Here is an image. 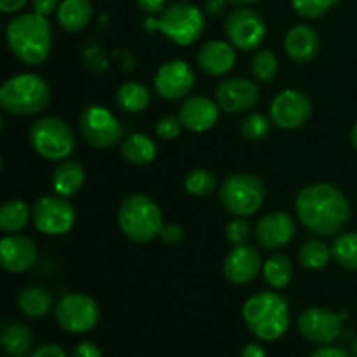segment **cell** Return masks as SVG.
Listing matches in <instances>:
<instances>
[{"label":"cell","instance_id":"cell-17","mask_svg":"<svg viewBox=\"0 0 357 357\" xmlns=\"http://www.w3.org/2000/svg\"><path fill=\"white\" fill-rule=\"evenodd\" d=\"M296 223L288 213L274 211L258 220L255 227V239L265 250H279L295 239Z\"/></svg>","mask_w":357,"mask_h":357},{"label":"cell","instance_id":"cell-5","mask_svg":"<svg viewBox=\"0 0 357 357\" xmlns=\"http://www.w3.org/2000/svg\"><path fill=\"white\" fill-rule=\"evenodd\" d=\"M149 31H160L176 45H190L204 33V16L188 2H176L166 7L159 17H146Z\"/></svg>","mask_w":357,"mask_h":357},{"label":"cell","instance_id":"cell-16","mask_svg":"<svg viewBox=\"0 0 357 357\" xmlns=\"http://www.w3.org/2000/svg\"><path fill=\"white\" fill-rule=\"evenodd\" d=\"M215 101L227 114H243L255 108L260 101V89L250 79L223 80L215 91Z\"/></svg>","mask_w":357,"mask_h":357},{"label":"cell","instance_id":"cell-7","mask_svg":"<svg viewBox=\"0 0 357 357\" xmlns=\"http://www.w3.org/2000/svg\"><path fill=\"white\" fill-rule=\"evenodd\" d=\"M218 197L223 208L234 216H251L264 206L267 199V187L255 174H230L223 180Z\"/></svg>","mask_w":357,"mask_h":357},{"label":"cell","instance_id":"cell-40","mask_svg":"<svg viewBox=\"0 0 357 357\" xmlns=\"http://www.w3.org/2000/svg\"><path fill=\"white\" fill-rule=\"evenodd\" d=\"M160 239H162L164 244H178L181 243V239H183V229H181L180 225H176V223H167V225L162 227V230H160Z\"/></svg>","mask_w":357,"mask_h":357},{"label":"cell","instance_id":"cell-51","mask_svg":"<svg viewBox=\"0 0 357 357\" xmlns=\"http://www.w3.org/2000/svg\"><path fill=\"white\" fill-rule=\"evenodd\" d=\"M351 142H352V146L357 150V122L351 129Z\"/></svg>","mask_w":357,"mask_h":357},{"label":"cell","instance_id":"cell-34","mask_svg":"<svg viewBox=\"0 0 357 357\" xmlns=\"http://www.w3.org/2000/svg\"><path fill=\"white\" fill-rule=\"evenodd\" d=\"M216 188V176L208 169H194L185 178V190L195 197H208Z\"/></svg>","mask_w":357,"mask_h":357},{"label":"cell","instance_id":"cell-14","mask_svg":"<svg viewBox=\"0 0 357 357\" xmlns=\"http://www.w3.org/2000/svg\"><path fill=\"white\" fill-rule=\"evenodd\" d=\"M195 84V75L192 66L183 59H171L159 66L153 79L155 93L162 100L178 101L192 93Z\"/></svg>","mask_w":357,"mask_h":357},{"label":"cell","instance_id":"cell-6","mask_svg":"<svg viewBox=\"0 0 357 357\" xmlns=\"http://www.w3.org/2000/svg\"><path fill=\"white\" fill-rule=\"evenodd\" d=\"M119 227L129 241L145 244L160 236L164 222L159 206L143 194H132L119 209Z\"/></svg>","mask_w":357,"mask_h":357},{"label":"cell","instance_id":"cell-10","mask_svg":"<svg viewBox=\"0 0 357 357\" xmlns=\"http://www.w3.org/2000/svg\"><path fill=\"white\" fill-rule=\"evenodd\" d=\"M80 132L87 145L105 150L115 146L122 139V126L108 108L91 105L80 115Z\"/></svg>","mask_w":357,"mask_h":357},{"label":"cell","instance_id":"cell-32","mask_svg":"<svg viewBox=\"0 0 357 357\" xmlns=\"http://www.w3.org/2000/svg\"><path fill=\"white\" fill-rule=\"evenodd\" d=\"M331 257L345 271L357 272V232L340 234L331 244Z\"/></svg>","mask_w":357,"mask_h":357},{"label":"cell","instance_id":"cell-30","mask_svg":"<svg viewBox=\"0 0 357 357\" xmlns=\"http://www.w3.org/2000/svg\"><path fill=\"white\" fill-rule=\"evenodd\" d=\"M264 278L271 288L282 289L291 282L293 264L286 255H272L264 264Z\"/></svg>","mask_w":357,"mask_h":357},{"label":"cell","instance_id":"cell-2","mask_svg":"<svg viewBox=\"0 0 357 357\" xmlns=\"http://www.w3.org/2000/svg\"><path fill=\"white\" fill-rule=\"evenodd\" d=\"M7 45L24 65H40L52 49V30L47 17L37 13L20 14L7 24Z\"/></svg>","mask_w":357,"mask_h":357},{"label":"cell","instance_id":"cell-41","mask_svg":"<svg viewBox=\"0 0 357 357\" xmlns=\"http://www.w3.org/2000/svg\"><path fill=\"white\" fill-rule=\"evenodd\" d=\"M72 357H101V349L93 342H80Z\"/></svg>","mask_w":357,"mask_h":357},{"label":"cell","instance_id":"cell-38","mask_svg":"<svg viewBox=\"0 0 357 357\" xmlns=\"http://www.w3.org/2000/svg\"><path fill=\"white\" fill-rule=\"evenodd\" d=\"M181 131V122L178 117L173 115H166V117L159 119V122L155 124V135L160 139H174L180 136Z\"/></svg>","mask_w":357,"mask_h":357},{"label":"cell","instance_id":"cell-15","mask_svg":"<svg viewBox=\"0 0 357 357\" xmlns=\"http://www.w3.org/2000/svg\"><path fill=\"white\" fill-rule=\"evenodd\" d=\"M312 115V103L305 93L298 89H284L272 100L271 119L281 129H298L307 124Z\"/></svg>","mask_w":357,"mask_h":357},{"label":"cell","instance_id":"cell-43","mask_svg":"<svg viewBox=\"0 0 357 357\" xmlns=\"http://www.w3.org/2000/svg\"><path fill=\"white\" fill-rule=\"evenodd\" d=\"M309 357H351V354L342 347H337V345H321Z\"/></svg>","mask_w":357,"mask_h":357},{"label":"cell","instance_id":"cell-37","mask_svg":"<svg viewBox=\"0 0 357 357\" xmlns=\"http://www.w3.org/2000/svg\"><path fill=\"white\" fill-rule=\"evenodd\" d=\"M250 236L251 227L250 222L246 220V216H237V218L232 220L225 229V237L232 246H243V244H248Z\"/></svg>","mask_w":357,"mask_h":357},{"label":"cell","instance_id":"cell-20","mask_svg":"<svg viewBox=\"0 0 357 357\" xmlns=\"http://www.w3.org/2000/svg\"><path fill=\"white\" fill-rule=\"evenodd\" d=\"M220 107L208 96H190L180 107V122L194 132L209 131L218 122Z\"/></svg>","mask_w":357,"mask_h":357},{"label":"cell","instance_id":"cell-13","mask_svg":"<svg viewBox=\"0 0 357 357\" xmlns=\"http://www.w3.org/2000/svg\"><path fill=\"white\" fill-rule=\"evenodd\" d=\"M33 223L45 236H63L75 223V209L61 195H45L33 204Z\"/></svg>","mask_w":357,"mask_h":357},{"label":"cell","instance_id":"cell-1","mask_svg":"<svg viewBox=\"0 0 357 357\" xmlns=\"http://www.w3.org/2000/svg\"><path fill=\"white\" fill-rule=\"evenodd\" d=\"M295 209L302 225L321 237L337 236L351 220L349 199L331 183H316L303 188L296 195Z\"/></svg>","mask_w":357,"mask_h":357},{"label":"cell","instance_id":"cell-27","mask_svg":"<svg viewBox=\"0 0 357 357\" xmlns=\"http://www.w3.org/2000/svg\"><path fill=\"white\" fill-rule=\"evenodd\" d=\"M122 157L132 166H146L157 157V146L152 138L143 132H135L122 139Z\"/></svg>","mask_w":357,"mask_h":357},{"label":"cell","instance_id":"cell-52","mask_svg":"<svg viewBox=\"0 0 357 357\" xmlns=\"http://www.w3.org/2000/svg\"><path fill=\"white\" fill-rule=\"evenodd\" d=\"M351 357H357V338L351 345Z\"/></svg>","mask_w":357,"mask_h":357},{"label":"cell","instance_id":"cell-54","mask_svg":"<svg viewBox=\"0 0 357 357\" xmlns=\"http://www.w3.org/2000/svg\"><path fill=\"white\" fill-rule=\"evenodd\" d=\"M0 171H2V157H0Z\"/></svg>","mask_w":357,"mask_h":357},{"label":"cell","instance_id":"cell-24","mask_svg":"<svg viewBox=\"0 0 357 357\" xmlns=\"http://www.w3.org/2000/svg\"><path fill=\"white\" fill-rule=\"evenodd\" d=\"M0 347L9 357H30L33 333L23 323H10L0 331Z\"/></svg>","mask_w":357,"mask_h":357},{"label":"cell","instance_id":"cell-21","mask_svg":"<svg viewBox=\"0 0 357 357\" xmlns=\"http://www.w3.org/2000/svg\"><path fill=\"white\" fill-rule=\"evenodd\" d=\"M284 49L291 61L298 63V65H307L319 54V33L310 24H296L286 33Z\"/></svg>","mask_w":357,"mask_h":357},{"label":"cell","instance_id":"cell-18","mask_svg":"<svg viewBox=\"0 0 357 357\" xmlns=\"http://www.w3.org/2000/svg\"><path fill=\"white\" fill-rule=\"evenodd\" d=\"M38 250L37 244L31 237L21 236V234H10V236L0 239V267L7 272H26L37 264Z\"/></svg>","mask_w":357,"mask_h":357},{"label":"cell","instance_id":"cell-29","mask_svg":"<svg viewBox=\"0 0 357 357\" xmlns=\"http://www.w3.org/2000/svg\"><path fill=\"white\" fill-rule=\"evenodd\" d=\"M30 208L24 201L13 199L0 206V230L6 234H17L28 225Z\"/></svg>","mask_w":357,"mask_h":357},{"label":"cell","instance_id":"cell-46","mask_svg":"<svg viewBox=\"0 0 357 357\" xmlns=\"http://www.w3.org/2000/svg\"><path fill=\"white\" fill-rule=\"evenodd\" d=\"M139 9L146 14H157L162 13L164 6H166V0H136Z\"/></svg>","mask_w":357,"mask_h":357},{"label":"cell","instance_id":"cell-36","mask_svg":"<svg viewBox=\"0 0 357 357\" xmlns=\"http://www.w3.org/2000/svg\"><path fill=\"white\" fill-rule=\"evenodd\" d=\"M338 2L340 0H291V6L298 16L305 17V20H317Z\"/></svg>","mask_w":357,"mask_h":357},{"label":"cell","instance_id":"cell-31","mask_svg":"<svg viewBox=\"0 0 357 357\" xmlns=\"http://www.w3.org/2000/svg\"><path fill=\"white\" fill-rule=\"evenodd\" d=\"M331 248L319 239H309L300 246L298 261L309 271L324 268L331 260Z\"/></svg>","mask_w":357,"mask_h":357},{"label":"cell","instance_id":"cell-9","mask_svg":"<svg viewBox=\"0 0 357 357\" xmlns=\"http://www.w3.org/2000/svg\"><path fill=\"white\" fill-rule=\"evenodd\" d=\"M54 319L66 333H87L100 321V307L89 295L70 293L56 303Z\"/></svg>","mask_w":357,"mask_h":357},{"label":"cell","instance_id":"cell-47","mask_svg":"<svg viewBox=\"0 0 357 357\" xmlns=\"http://www.w3.org/2000/svg\"><path fill=\"white\" fill-rule=\"evenodd\" d=\"M26 3V0H0V13H17L21 10Z\"/></svg>","mask_w":357,"mask_h":357},{"label":"cell","instance_id":"cell-44","mask_svg":"<svg viewBox=\"0 0 357 357\" xmlns=\"http://www.w3.org/2000/svg\"><path fill=\"white\" fill-rule=\"evenodd\" d=\"M31 7H33V13L47 17L49 14L54 13L59 6L58 0H31Z\"/></svg>","mask_w":357,"mask_h":357},{"label":"cell","instance_id":"cell-42","mask_svg":"<svg viewBox=\"0 0 357 357\" xmlns=\"http://www.w3.org/2000/svg\"><path fill=\"white\" fill-rule=\"evenodd\" d=\"M30 357H68V356L65 354V351H63L59 345L45 344V345H40L38 349H35V351L30 354Z\"/></svg>","mask_w":357,"mask_h":357},{"label":"cell","instance_id":"cell-28","mask_svg":"<svg viewBox=\"0 0 357 357\" xmlns=\"http://www.w3.org/2000/svg\"><path fill=\"white\" fill-rule=\"evenodd\" d=\"M150 100H152V93H150L149 87L139 82L122 84L117 91V96H115L119 108L128 112V114L143 112L150 105Z\"/></svg>","mask_w":357,"mask_h":357},{"label":"cell","instance_id":"cell-50","mask_svg":"<svg viewBox=\"0 0 357 357\" xmlns=\"http://www.w3.org/2000/svg\"><path fill=\"white\" fill-rule=\"evenodd\" d=\"M257 2H260V0H229V3H234V6H239V7H246Z\"/></svg>","mask_w":357,"mask_h":357},{"label":"cell","instance_id":"cell-33","mask_svg":"<svg viewBox=\"0 0 357 357\" xmlns=\"http://www.w3.org/2000/svg\"><path fill=\"white\" fill-rule=\"evenodd\" d=\"M251 72L260 82L267 84L275 79L279 72V59L271 49H260L251 59Z\"/></svg>","mask_w":357,"mask_h":357},{"label":"cell","instance_id":"cell-23","mask_svg":"<svg viewBox=\"0 0 357 357\" xmlns=\"http://www.w3.org/2000/svg\"><path fill=\"white\" fill-rule=\"evenodd\" d=\"M93 20L91 0H63L58 7L59 26L70 33H77L87 28Z\"/></svg>","mask_w":357,"mask_h":357},{"label":"cell","instance_id":"cell-53","mask_svg":"<svg viewBox=\"0 0 357 357\" xmlns=\"http://www.w3.org/2000/svg\"><path fill=\"white\" fill-rule=\"evenodd\" d=\"M2 126H3V119H2V114H0V131H2Z\"/></svg>","mask_w":357,"mask_h":357},{"label":"cell","instance_id":"cell-12","mask_svg":"<svg viewBox=\"0 0 357 357\" xmlns=\"http://www.w3.org/2000/svg\"><path fill=\"white\" fill-rule=\"evenodd\" d=\"M347 314H335L323 307H310L300 314L296 326L307 342L316 345H331L344 331Z\"/></svg>","mask_w":357,"mask_h":357},{"label":"cell","instance_id":"cell-11","mask_svg":"<svg viewBox=\"0 0 357 357\" xmlns=\"http://www.w3.org/2000/svg\"><path fill=\"white\" fill-rule=\"evenodd\" d=\"M225 35L234 47L250 52L264 44L267 24L257 10L250 7H239L227 16Z\"/></svg>","mask_w":357,"mask_h":357},{"label":"cell","instance_id":"cell-3","mask_svg":"<svg viewBox=\"0 0 357 357\" xmlns=\"http://www.w3.org/2000/svg\"><path fill=\"white\" fill-rule=\"evenodd\" d=\"M243 319L248 330L260 340H279L289 328L288 300L274 291L258 293L244 303Z\"/></svg>","mask_w":357,"mask_h":357},{"label":"cell","instance_id":"cell-25","mask_svg":"<svg viewBox=\"0 0 357 357\" xmlns=\"http://www.w3.org/2000/svg\"><path fill=\"white\" fill-rule=\"evenodd\" d=\"M86 173L84 167L75 160H63L52 171V188L61 197H72L82 188Z\"/></svg>","mask_w":357,"mask_h":357},{"label":"cell","instance_id":"cell-22","mask_svg":"<svg viewBox=\"0 0 357 357\" xmlns=\"http://www.w3.org/2000/svg\"><path fill=\"white\" fill-rule=\"evenodd\" d=\"M236 47L230 42L209 40L199 49L197 65L211 77H222L236 66Z\"/></svg>","mask_w":357,"mask_h":357},{"label":"cell","instance_id":"cell-26","mask_svg":"<svg viewBox=\"0 0 357 357\" xmlns=\"http://www.w3.org/2000/svg\"><path fill=\"white\" fill-rule=\"evenodd\" d=\"M17 307L21 312L31 319H42L54 307V298L42 286H28L17 295Z\"/></svg>","mask_w":357,"mask_h":357},{"label":"cell","instance_id":"cell-39","mask_svg":"<svg viewBox=\"0 0 357 357\" xmlns=\"http://www.w3.org/2000/svg\"><path fill=\"white\" fill-rule=\"evenodd\" d=\"M84 61H86L87 68H91L93 72H103L107 68V56L100 45H89L84 51Z\"/></svg>","mask_w":357,"mask_h":357},{"label":"cell","instance_id":"cell-49","mask_svg":"<svg viewBox=\"0 0 357 357\" xmlns=\"http://www.w3.org/2000/svg\"><path fill=\"white\" fill-rule=\"evenodd\" d=\"M115 58L121 59V65H122V70H126V72H129L132 66V56L129 54L128 51H119L117 54H115Z\"/></svg>","mask_w":357,"mask_h":357},{"label":"cell","instance_id":"cell-45","mask_svg":"<svg viewBox=\"0 0 357 357\" xmlns=\"http://www.w3.org/2000/svg\"><path fill=\"white\" fill-rule=\"evenodd\" d=\"M227 6H229V0H206L204 10L208 16L218 17L225 13Z\"/></svg>","mask_w":357,"mask_h":357},{"label":"cell","instance_id":"cell-8","mask_svg":"<svg viewBox=\"0 0 357 357\" xmlns=\"http://www.w3.org/2000/svg\"><path fill=\"white\" fill-rule=\"evenodd\" d=\"M30 143L47 160H66L75 150V135L59 117H42L30 128Z\"/></svg>","mask_w":357,"mask_h":357},{"label":"cell","instance_id":"cell-48","mask_svg":"<svg viewBox=\"0 0 357 357\" xmlns=\"http://www.w3.org/2000/svg\"><path fill=\"white\" fill-rule=\"evenodd\" d=\"M241 357H267V351L258 344H248L241 351Z\"/></svg>","mask_w":357,"mask_h":357},{"label":"cell","instance_id":"cell-35","mask_svg":"<svg viewBox=\"0 0 357 357\" xmlns=\"http://www.w3.org/2000/svg\"><path fill=\"white\" fill-rule=\"evenodd\" d=\"M271 131V121L261 114H250L241 122V132L250 142H260Z\"/></svg>","mask_w":357,"mask_h":357},{"label":"cell","instance_id":"cell-4","mask_svg":"<svg viewBox=\"0 0 357 357\" xmlns=\"http://www.w3.org/2000/svg\"><path fill=\"white\" fill-rule=\"evenodd\" d=\"M51 101V89L42 77L21 73L0 87V108L10 115L30 117L40 114Z\"/></svg>","mask_w":357,"mask_h":357},{"label":"cell","instance_id":"cell-19","mask_svg":"<svg viewBox=\"0 0 357 357\" xmlns=\"http://www.w3.org/2000/svg\"><path fill=\"white\" fill-rule=\"evenodd\" d=\"M264 264H261L260 251L251 244L234 246V250L227 255L223 261V274L234 284H250L260 275Z\"/></svg>","mask_w":357,"mask_h":357}]
</instances>
